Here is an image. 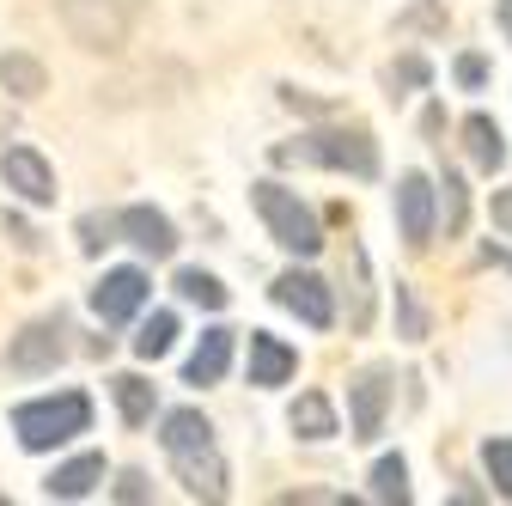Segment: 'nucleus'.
<instances>
[{
  "label": "nucleus",
  "mask_w": 512,
  "mask_h": 506,
  "mask_svg": "<svg viewBox=\"0 0 512 506\" xmlns=\"http://www.w3.org/2000/svg\"><path fill=\"white\" fill-rule=\"evenodd\" d=\"M159 446H165V464L171 476L183 482L189 500H226V458H220V439L208 427L202 409H171L159 421Z\"/></svg>",
  "instance_id": "f257e3e1"
},
{
  "label": "nucleus",
  "mask_w": 512,
  "mask_h": 506,
  "mask_svg": "<svg viewBox=\"0 0 512 506\" xmlns=\"http://www.w3.org/2000/svg\"><path fill=\"white\" fill-rule=\"evenodd\" d=\"M275 165H317L342 177H378V141L360 122H324V129L299 135V147H275Z\"/></svg>",
  "instance_id": "f03ea898"
},
{
  "label": "nucleus",
  "mask_w": 512,
  "mask_h": 506,
  "mask_svg": "<svg viewBox=\"0 0 512 506\" xmlns=\"http://www.w3.org/2000/svg\"><path fill=\"white\" fill-rule=\"evenodd\" d=\"M86 427H92V397L86 391H61V397H37V403L13 409V433H19L25 452H55Z\"/></svg>",
  "instance_id": "7ed1b4c3"
},
{
  "label": "nucleus",
  "mask_w": 512,
  "mask_h": 506,
  "mask_svg": "<svg viewBox=\"0 0 512 506\" xmlns=\"http://www.w3.org/2000/svg\"><path fill=\"white\" fill-rule=\"evenodd\" d=\"M250 202H256V214H263V226L281 250H293V257H317V250H324V220H317L287 183H256Z\"/></svg>",
  "instance_id": "20e7f679"
},
{
  "label": "nucleus",
  "mask_w": 512,
  "mask_h": 506,
  "mask_svg": "<svg viewBox=\"0 0 512 506\" xmlns=\"http://www.w3.org/2000/svg\"><path fill=\"white\" fill-rule=\"evenodd\" d=\"M55 7L80 49H122L135 25V0H55Z\"/></svg>",
  "instance_id": "39448f33"
},
{
  "label": "nucleus",
  "mask_w": 512,
  "mask_h": 506,
  "mask_svg": "<svg viewBox=\"0 0 512 506\" xmlns=\"http://www.w3.org/2000/svg\"><path fill=\"white\" fill-rule=\"evenodd\" d=\"M275 305L281 311H293V318L305 324V330H330L336 324V293H330V281L324 275H311V269H287V275H275Z\"/></svg>",
  "instance_id": "423d86ee"
},
{
  "label": "nucleus",
  "mask_w": 512,
  "mask_h": 506,
  "mask_svg": "<svg viewBox=\"0 0 512 506\" xmlns=\"http://www.w3.org/2000/svg\"><path fill=\"white\" fill-rule=\"evenodd\" d=\"M61 360H68V318H37V324H25L13 342H7V366L13 372H55Z\"/></svg>",
  "instance_id": "0eeeda50"
},
{
  "label": "nucleus",
  "mask_w": 512,
  "mask_h": 506,
  "mask_svg": "<svg viewBox=\"0 0 512 506\" xmlns=\"http://www.w3.org/2000/svg\"><path fill=\"white\" fill-rule=\"evenodd\" d=\"M433 220H439V183L421 177V171H403L397 177V226H403V244L409 250H427L433 244Z\"/></svg>",
  "instance_id": "6e6552de"
},
{
  "label": "nucleus",
  "mask_w": 512,
  "mask_h": 506,
  "mask_svg": "<svg viewBox=\"0 0 512 506\" xmlns=\"http://www.w3.org/2000/svg\"><path fill=\"white\" fill-rule=\"evenodd\" d=\"M384 409H391V366H366V372H354L348 378V439H378V427H384Z\"/></svg>",
  "instance_id": "1a4fd4ad"
},
{
  "label": "nucleus",
  "mask_w": 512,
  "mask_h": 506,
  "mask_svg": "<svg viewBox=\"0 0 512 506\" xmlns=\"http://www.w3.org/2000/svg\"><path fill=\"white\" fill-rule=\"evenodd\" d=\"M0 177H7V189L19 202H31V208L55 202V171H49V159L37 147H7L0 153Z\"/></svg>",
  "instance_id": "9d476101"
},
{
  "label": "nucleus",
  "mask_w": 512,
  "mask_h": 506,
  "mask_svg": "<svg viewBox=\"0 0 512 506\" xmlns=\"http://www.w3.org/2000/svg\"><path fill=\"white\" fill-rule=\"evenodd\" d=\"M147 293H153V281H147L141 269H110V275L92 287V311H98L104 324H128V318L147 305Z\"/></svg>",
  "instance_id": "9b49d317"
},
{
  "label": "nucleus",
  "mask_w": 512,
  "mask_h": 506,
  "mask_svg": "<svg viewBox=\"0 0 512 506\" xmlns=\"http://www.w3.org/2000/svg\"><path fill=\"white\" fill-rule=\"evenodd\" d=\"M293 372H299V354H293L281 336H269V330H250V385H256V391H275V385H287Z\"/></svg>",
  "instance_id": "f8f14e48"
},
{
  "label": "nucleus",
  "mask_w": 512,
  "mask_h": 506,
  "mask_svg": "<svg viewBox=\"0 0 512 506\" xmlns=\"http://www.w3.org/2000/svg\"><path fill=\"white\" fill-rule=\"evenodd\" d=\"M116 226H122V238L135 244L141 257H171V250H177V226L159 208H122Z\"/></svg>",
  "instance_id": "ddd939ff"
},
{
  "label": "nucleus",
  "mask_w": 512,
  "mask_h": 506,
  "mask_svg": "<svg viewBox=\"0 0 512 506\" xmlns=\"http://www.w3.org/2000/svg\"><path fill=\"white\" fill-rule=\"evenodd\" d=\"M226 366H232V330H226V324H214V330H202L196 354L183 360V385H220Z\"/></svg>",
  "instance_id": "4468645a"
},
{
  "label": "nucleus",
  "mask_w": 512,
  "mask_h": 506,
  "mask_svg": "<svg viewBox=\"0 0 512 506\" xmlns=\"http://www.w3.org/2000/svg\"><path fill=\"white\" fill-rule=\"evenodd\" d=\"M98 482H104V452H80L68 464H55V476L43 482V494L49 500H86Z\"/></svg>",
  "instance_id": "2eb2a0df"
},
{
  "label": "nucleus",
  "mask_w": 512,
  "mask_h": 506,
  "mask_svg": "<svg viewBox=\"0 0 512 506\" xmlns=\"http://www.w3.org/2000/svg\"><path fill=\"white\" fill-rule=\"evenodd\" d=\"M366 244L360 238H348V250H342V275H348V330H366L372 324V287H366Z\"/></svg>",
  "instance_id": "dca6fc26"
},
{
  "label": "nucleus",
  "mask_w": 512,
  "mask_h": 506,
  "mask_svg": "<svg viewBox=\"0 0 512 506\" xmlns=\"http://www.w3.org/2000/svg\"><path fill=\"white\" fill-rule=\"evenodd\" d=\"M464 147H470V159H476L482 171H500V165H506V135H500V122H494L488 110H470V116H464Z\"/></svg>",
  "instance_id": "f3484780"
},
{
  "label": "nucleus",
  "mask_w": 512,
  "mask_h": 506,
  "mask_svg": "<svg viewBox=\"0 0 512 506\" xmlns=\"http://www.w3.org/2000/svg\"><path fill=\"white\" fill-rule=\"evenodd\" d=\"M287 427H293L299 439H336V433H342V427H336V409H330L324 391H305V397L287 409Z\"/></svg>",
  "instance_id": "a211bd4d"
},
{
  "label": "nucleus",
  "mask_w": 512,
  "mask_h": 506,
  "mask_svg": "<svg viewBox=\"0 0 512 506\" xmlns=\"http://www.w3.org/2000/svg\"><path fill=\"white\" fill-rule=\"evenodd\" d=\"M110 397H116V415L128 421V427H147L153 421V385L141 372H116L110 378Z\"/></svg>",
  "instance_id": "6ab92c4d"
},
{
  "label": "nucleus",
  "mask_w": 512,
  "mask_h": 506,
  "mask_svg": "<svg viewBox=\"0 0 512 506\" xmlns=\"http://www.w3.org/2000/svg\"><path fill=\"white\" fill-rule=\"evenodd\" d=\"M0 86H7L13 98H37L43 86H49V68L37 55H19V49H7L0 55Z\"/></svg>",
  "instance_id": "aec40b11"
},
{
  "label": "nucleus",
  "mask_w": 512,
  "mask_h": 506,
  "mask_svg": "<svg viewBox=\"0 0 512 506\" xmlns=\"http://www.w3.org/2000/svg\"><path fill=\"white\" fill-rule=\"evenodd\" d=\"M439 220H445V238H458L470 226V189H464V177L452 165L439 171Z\"/></svg>",
  "instance_id": "412c9836"
},
{
  "label": "nucleus",
  "mask_w": 512,
  "mask_h": 506,
  "mask_svg": "<svg viewBox=\"0 0 512 506\" xmlns=\"http://www.w3.org/2000/svg\"><path fill=\"white\" fill-rule=\"evenodd\" d=\"M171 287H177L189 305H202V311H226V299H232L208 269H177V281H171Z\"/></svg>",
  "instance_id": "4be33fe9"
},
{
  "label": "nucleus",
  "mask_w": 512,
  "mask_h": 506,
  "mask_svg": "<svg viewBox=\"0 0 512 506\" xmlns=\"http://www.w3.org/2000/svg\"><path fill=\"white\" fill-rule=\"evenodd\" d=\"M372 500H384V506H403L409 500V464L403 458H378L372 464Z\"/></svg>",
  "instance_id": "5701e85b"
},
{
  "label": "nucleus",
  "mask_w": 512,
  "mask_h": 506,
  "mask_svg": "<svg viewBox=\"0 0 512 506\" xmlns=\"http://www.w3.org/2000/svg\"><path fill=\"white\" fill-rule=\"evenodd\" d=\"M171 342H177V318H171V311H153V318L141 324V336H135V354L159 360V354H171Z\"/></svg>",
  "instance_id": "b1692460"
},
{
  "label": "nucleus",
  "mask_w": 512,
  "mask_h": 506,
  "mask_svg": "<svg viewBox=\"0 0 512 506\" xmlns=\"http://www.w3.org/2000/svg\"><path fill=\"white\" fill-rule=\"evenodd\" d=\"M397 336L403 342H427V311H421L415 287H403V281H397Z\"/></svg>",
  "instance_id": "393cba45"
},
{
  "label": "nucleus",
  "mask_w": 512,
  "mask_h": 506,
  "mask_svg": "<svg viewBox=\"0 0 512 506\" xmlns=\"http://www.w3.org/2000/svg\"><path fill=\"white\" fill-rule=\"evenodd\" d=\"M427 80H433L427 55H397L391 68H384V86H391V92H415V86H427Z\"/></svg>",
  "instance_id": "a878e982"
},
{
  "label": "nucleus",
  "mask_w": 512,
  "mask_h": 506,
  "mask_svg": "<svg viewBox=\"0 0 512 506\" xmlns=\"http://www.w3.org/2000/svg\"><path fill=\"white\" fill-rule=\"evenodd\" d=\"M482 470H488V482L512 500V439H488V446H482Z\"/></svg>",
  "instance_id": "bb28decb"
},
{
  "label": "nucleus",
  "mask_w": 512,
  "mask_h": 506,
  "mask_svg": "<svg viewBox=\"0 0 512 506\" xmlns=\"http://www.w3.org/2000/svg\"><path fill=\"white\" fill-rule=\"evenodd\" d=\"M110 494H116L122 506H141V500H153V482H147V470H122Z\"/></svg>",
  "instance_id": "cd10ccee"
},
{
  "label": "nucleus",
  "mask_w": 512,
  "mask_h": 506,
  "mask_svg": "<svg viewBox=\"0 0 512 506\" xmlns=\"http://www.w3.org/2000/svg\"><path fill=\"white\" fill-rule=\"evenodd\" d=\"M110 232H122L116 220H98V214H86L80 220V250H86V257H98V250L110 244Z\"/></svg>",
  "instance_id": "c85d7f7f"
},
{
  "label": "nucleus",
  "mask_w": 512,
  "mask_h": 506,
  "mask_svg": "<svg viewBox=\"0 0 512 506\" xmlns=\"http://www.w3.org/2000/svg\"><path fill=\"white\" fill-rule=\"evenodd\" d=\"M458 86H470V92L488 86V61L482 55H458Z\"/></svg>",
  "instance_id": "c756f323"
},
{
  "label": "nucleus",
  "mask_w": 512,
  "mask_h": 506,
  "mask_svg": "<svg viewBox=\"0 0 512 506\" xmlns=\"http://www.w3.org/2000/svg\"><path fill=\"white\" fill-rule=\"evenodd\" d=\"M0 232H7V238H13L19 250H37V232H31V226H25L19 214H7V220H0Z\"/></svg>",
  "instance_id": "7c9ffc66"
},
{
  "label": "nucleus",
  "mask_w": 512,
  "mask_h": 506,
  "mask_svg": "<svg viewBox=\"0 0 512 506\" xmlns=\"http://www.w3.org/2000/svg\"><path fill=\"white\" fill-rule=\"evenodd\" d=\"M421 25H445V13L433 7V0H421V7H415V13L403 19V31H421Z\"/></svg>",
  "instance_id": "2f4dec72"
},
{
  "label": "nucleus",
  "mask_w": 512,
  "mask_h": 506,
  "mask_svg": "<svg viewBox=\"0 0 512 506\" xmlns=\"http://www.w3.org/2000/svg\"><path fill=\"white\" fill-rule=\"evenodd\" d=\"M494 226L512 232V189H494Z\"/></svg>",
  "instance_id": "473e14b6"
},
{
  "label": "nucleus",
  "mask_w": 512,
  "mask_h": 506,
  "mask_svg": "<svg viewBox=\"0 0 512 506\" xmlns=\"http://www.w3.org/2000/svg\"><path fill=\"white\" fill-rule=\"evenodd\" d=\"M482 263H494V269H512V250H494V244H488V250H482Z\"/></svg>",
  "instance_id": "72a5a7b5"
},
{
  "label": "nucleus",
  "mask_w": 512,
  "mask_h": 506,
  "mask_svg": "<svg viewBox=\"0 0 512 506\" xmlns=\"http://www.w3.org/2000/svg\"><path fill=\"white\" fill-rule=\"evenodd\" d=\"M500 31L512 37V0H500Z\"/></svg>",
  "instance_id": "f704fd0d"
},
{
  "label": "nucleus",
  "mask_w": 512,
  "mask_h": 506,
  "mask_svg": "<svg viewBox=\"0 0 512 506\" xmlns=\"http://www.w3.org/2000/svg\"><path fill=\"white\" fill-rule=\"evenodd\" d=\"M0 500H7V494H0Z\"/></svg>",
  "instance_id": "c9c22d12"
}]
</instances>
